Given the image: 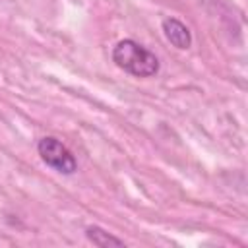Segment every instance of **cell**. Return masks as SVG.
<instances>
[{
	"label": "cell",
	"instance_id": "cell-1",
	"mask_svg": "<svg viewBox=\"0 0 248 248\" xmlns=\"http://www.w3.org/2000/svg\"><path fill=\"white\" fill-rule=\"evenodd\" d=\"M112 62L134 78H153L159 72V58L134 39H122L112 46Z\"/></svg>",
	"mask_w": 248,
	"mask_h": 248
},
{
	"label": "cell",
	"instance_id": "cell-3",
	"mask_svg": "<svg viewBox=\"0 0 248 248\" xmlns=\"http://www.w3.org/2000/svg\"><path fill=\"white\" fill-rule=\"evenodd\" d=\"M161 29H163L165 39L172 46H176L178 50H188L192 46V33L186 27V23H182L180 19H176V17H165L163 23H161Z\"/></svg>",
	"mask_w": 248,
	"mask_h": 248
},
{
	"label": "cell",
	"instance_id": "cell-4",
	"mask_svg": "<svg viewBox=\"0 0 248 248\" xmlns=\"http://www.w3.org/2000/svg\"><path fill=\"white\" fill-rule=\"evenodd\" d=\"M85 236H87L89 242H93V244L99 246V248L124 246V240H122V238H118V236L107 232L105 229H101V227H97V225H89V227L85 229Z\"/></svg>",
	"mask_w": 248,
	"mask_h": 248
},
{
	"label": "cell",
	"instance_id": "cell-2",
	"mask_svg": "<svg viewBox=\"0 0 248 248\" xmlns=\"http://www.w3.org/2000/svg\"><path fill=\"white\" fill-rule=\"evenodd\" d=\"M37 151L45 165L54 169L60 174H74L78 170V161L74 153L54 136H45L37 143Z\"/></svg>",
	"mask_w": 248,
	"mask_h": 248
}]
</instances>
